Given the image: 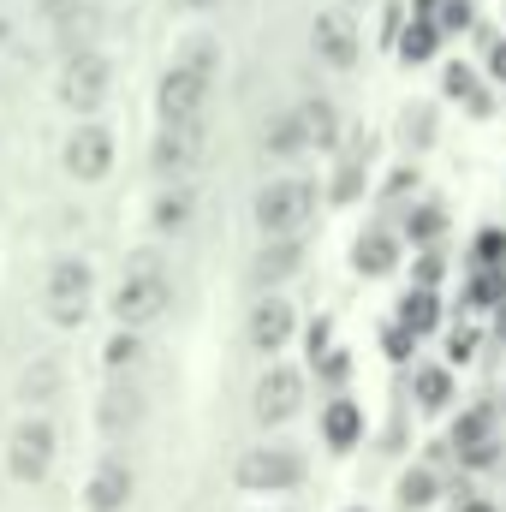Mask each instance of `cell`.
Returning <instances> with one entry per match:
<instances>
[{
  "label": "cell",
  "mask_w": 506,
  "mask_h": 512,
  "mask_svg": "<svg viewBox=\"0 0 506 512\" xmlns=\"http://www.w3.org/2000/svg\"><path fill=\"white\" fill-rule=\"evenodd\" d=\"M108 90H114V66H108L102 54H72V60H66V72H60V102H66L72 114H96V108L108 102Z\"/></svg>",
  "instance_id": "cell-6"
},
{
  "label": "cell",
  "mask_w": 506,
  "mask_h": 512,
  "mask_svg": "<svg viewBox=\"0 0 506 512\" xmlns=\"http://www.w3.org/2000/svg\"><path fill=\"white\" fill-rule=\"evenodd\" d=\"M316 215V191L304 179H268L256 191V227L262 239H298Z\"/></svg>",
  "instance_id": "cell-3"
},
{
  "label": "cell",
  "mask_w": 506,
  "mask_h": 512,
  "mask_svg": "<svg viewBox=\"0 0 506 512\" xmlns=\"http://www.w3.org/2000/svg\"><path fill=\"white\" fill-rule=\"evenodd\" d=\"M459 512H495V501H459Z\"/></svg>",
  "instance_id": "cell-37"
},
{
  "label": "cell",
  "mask_w": 506,
  "mask_h": 512,
  "mask_svg": "<svg viewBox=\"0 0 506 512\" xmlns=\"http://www.w3.org/2000/svg\"><path fill=\"white\" fill-rule=\"evenodd\" d=\"M477 262H506V233H501V227L477 233Z\"/></svg>",
  "instance_id": "cell-31"
},
{
  "label": "cell",
  "mask_w": 506,
  "mask_h": 512,
  "mask_svg": "<svg viewBox=\"0 0 506 512\" xmlns=\"http://www.w3.org/2000/svg\"><path fill=\"white\" fill-rule=\"evenodd\" d=\"M447 346H453V358L465 364V358L477 352V334H471V328H453V340H447Z\"/></svg>",
  "instance_id": "cell-35"
},
{
  "label": "cell",
  "mask_w": 506,
  "mask_h": 512,
  "mask_svg": "<svg viewBox=\"0 0 506 512\" xmlns=\"http://www.w3.org/2000/svg\"><path fill=\"white\" fill-rule=\"evenodd\" d=\"M298 120H304L310 149H334V143H340V108H334V102L310 96V102H298Z\"/></svg>",
  "instance_id": "cell-15"
},
{
  "label": "cell",
  "mask_w": 506,
  "mask_h": 512,
  "mask_svg": "<svg viewBox=\"0 0 506 512\" xmlns=\"http://www.w3.org/2000/svg\"><path fill=\"white\" fill-rule=\"evenodd\" d=\"M262 143H268V155H298V149H310V137H304V120H298V108H292V114H280L274 126L262 131Z\"/></svg>",
  "instance_id": "cell-20"
},
{
  "label": "cell",
  "mask_w": 506,
  "mask_h": 512,
  "mask_svg": "<svg viewBox=\"0 0 506 512\" xmlns=\"http://www.w3.org/2000/svg\"><path fill=\"white\" fill-rule=\"evenodd\" d=\"M310 48H316V60H328L334 72H352L358 66V24H352V12H340V6H322L316 18H310Z\"/></svg>",
  "instance_id": "cell-7"
},
{
  "label": "cell",
  "mask_w": 506,
  "mask_h": 512,
  "mask_svg": "<svg viewBox=\"0 0 506 512\" xmlns=\"http://www.w3.org/2000/svg\"><path fill=\"white\" fill-rule=\"evenodd\" d=\"M495 423H501V417H495V405H477V411H465V417H459V429H453V447L489 441V435H495Z\"/></svg>",
  "instance_id": "cell-24"
},
{
  "label": "cell",
  "mask_w": 506,
  "mask_h": 512,
  "mask_svg": "<svg viewBox=\"0 0 506 512\" xmlns=\"http://www.w3.org/2000/svg\"><path fill=\"white\" fill-rule=\"evenodd\" d=\"M352 262H358V274L381 280V274H393V262H399V239L376 227V233H364V239L352 245Z\"/></svg>",
  "instance_id": "cell-14"
},
{
  "label": "cell",
  "mask_w": 506,
  "mask_h": 512,
  "mask_svg": "<svg viewBox=\"0 0 506 512\" xmlns=\"http://www.w3.org/2000/svg\"><path fill=\"white\" fill-rule=\"evenodd\" d=\"M114 167V131L108 126H78L72 137H66V173L72 179H102Z\"/></svg>",
  "instance_id": "cell-10"
},
{
  "label": "cell",
  "mask_w": 506,
  "mask_h": 512,
  "mask_svg": "<svg viewBox=\"0 0 506 512\" xmlns=\"http://www.w3.org/2000/svg\"><path fill=\"white\" fill-rule=\"evenodd\" d=\"M298 262H304L298 239H268L256 256V280H286V274H298Z\"/></svg>",
  "instance_id": "cell-18"
},
{
  "label": "cell",
  "mask_w": 506,
  "mask_h": 512,
  "mask_svg": "<svg viewBox=\"0 0 506 512\" xmlns=\"http://www.w3.org/2000/svg\"><path fill=\"white\" fill-rule=\"evenodd\" d=\"M191 215H197L191 191H167V197H155V227H161V233H185Z\"/></svg>",
  "instance_id": "cell-21"
},
{
  "label": "cell",
  "mask_w": 506,
  "mask_h": 512,
  "mask_svg": "<svg viewBox=\"0 0 506 512\" xmlns=\"http://www.w3.org/2000/svg\"><path fill=\"white\" fill-rule=\"evenodd\" d=\"M215 72H221V48L209 36L185 42V54L167 66V78L155 90L161 120H203L209 114V96H215Z\"/></svg>",
  "instance_id": "cell-1"
},
{
  "label": "cell",
  "mask_w": 506,
  "mask_h": 512,
  "mask_svg": "<svg viewBox=\"0 0 506 512\" xmlns=\"http://www.w3.org/2000/svg\"><path fill=\"white\" fill-rule=\"evenodd\" d=\"M459 453H465V465H477V471H483V465H495V453H501V441L489 435V441H471V447H459Z\"/></svg>",
  "instance_id": "cell-32"
},
{
  "label": "cell",
  "mask_w": 506,
  "mask_h": 512,
  "mask_svg": "<svg viewBox=\"0 0 506 512\" xmlns=\"http://www.w3.org/2000/svg\"><path fill=\"white\" fill-rule=\"evenodd\" d=\"M298 483H304L298 447H251L239 459V489H298Z\"/></svg>",
  "instance_id": "cell-9"
},
{
  "label": "cell",
  "mask_w": 506,
  "mask_h": 512,
  "mask_svg": "<svg viewBox=\"0 0 506 512\" xmlns=\"http://www.w3.org/2000/svg\"><path fill=\"white\" fill-rule=\"evenodd\" d=\"M417 18H429V24L447 36V30H465V24H471V6H465V0H417Z\"/></svg>",
  "instance_id": "cell-22"
},
{
  "label": "cell",
  "mask_w": 506,
  "mask_h": 512,
  "mask_svg": "<svg viewBox=\"0 0 506 512\" xmlns=\"http://www.w3.org/2000/svg\"><path fill=\"white\" fill-rule=\"evenodd\" d=\"M447 96H459V102H471V108H477V114H483V108H489V102H483V96H477V78H471V72H465V66H453V72H447Z\"/></svg>",
  "instance_id": "cell-30"
},
{
  "label": "cell",
  "mask_w": 506,
  "mask_h": 512,
  "mask_svg": "<svg viewBox=\"0 0 506 512\" xmlns=\"http://www.w3.org/2000/svg\"><path fill=\"white\" fill-rule=\"evenodd\" d=\"M96 417H102V429H108V435H120V429H131V423L143 417V399H137L131 387H108V393H102V411H96Z\"/></svg>",
  "instance_id": "cell-19"
},
{
  "label": "cell",
  "mask_w": 506,
  "mask_h": 512,
  "mask_svg": "<svg viewBox=\"0 0 506 512\" xmlns=\"http://www.w3.org/2000/svg\"><path fill=\"white\" fill-rule=\"evenodd\" d=\"M381 346H387L393 358H411V346H417V334H411V328L399 322V328H387V340H381Z\"/></svg>",
  "instance_id": "cell-33"
},
{
  "label": "cell",
  "mask_w": 506,
  "mask_h": 512,
  "mask_svg": "<svg viewBox=\"0 0 506 512\" xmlns=\"http://www.w3.org/2000/svg\"><path fill=\"white\" fill-rule=\"evenodd\" d=\"M501 298H506V262H477L471 304H501Z\"/></svg>",
  "instance_id": "cell-25"
},
{
  "label": "cell",
  "mask_w": 506,
  "mask_h": 512,
  "mask_svg": "<svg viewBox=\"0 0 506 512\" xmlns=\"http://www.w3.org/2000/svg\"><path fill=\"white\" fill-rule=\"evenodd\" d=\"M322 435H328V447H352V441L364 435V411H358L352 399H334V405L322 411Z\"/></svg>",
  "instance_id": "cell-17"
},
{
  "label": "cell",
  "mask_w": 506,
  "mask_h": 512,
  "mask_svg": "<svg viewBox=\"0 0 506 512\" xmlns=\"http://www.w3.org/2000/svg\"><path fill=\"white\" fill-rule=\"evenodd\" d=\"M298 405H304V376H298V370L274 364V370L256 382V417H262V423H292Z\"/></svg>",
  "instance_id": "cell-11"
},
{
  "label": "cell",
  "mask_w": 506,
  "mask_h": 512,
  "mask_svg": "<svg viewBox=\"0 0 506 512\" xmlns=\"http://www.w3.org/2000/svg\"><path fill=\"white\" fill-rule=\"evenodd\" d=\"M429 495H435V477L429 471H405L399 477V501L405 507H429Z\"/></svg>",
  "instance_id": "cell-29"
},
{
  "label": "cell",
  "mask_w": 506,
  "mask_h": 512,
  "mask_svg": "<svg viewBox=\"0 0 506 512\" xmlns=\"http://www.w3.org/2000/svg\"><path fill=\"white\" fill-rule=\"evenodd\" d=\"M292 340V304L286 298H262L251 310V346L256 352H280Z\"/></svg>",
  "instance_id": "cell-12"
},
{
  "label": "cell",
  "mask_w": 506,
  "mask_h": 512,
  "mask_svg": "<svg viewBox=\"0 0 506 512\" xmlns=\"http://www.w3.org/2000/svg\"><path fill=\"white\" fill-rule=\"evenodd\" d=\"M399 322H405L411 334H429V328H441V298H435V286H417V292H405V298H399Z\"/></svg>",
  "instance_id": "cell-16"
},
{
  "label": "cell",
  "mask_w": 506,
  "mask_h": 512,
  "mask_svg": "<svg viewBox=\"0 0 506 512\" xmlns=\"http://www.w3.org/2000/svg\"><path fill=\"white\" fill-rule=\"evenodd\" d=\"M441 274H447V262H441L435 251H423V256H417V286H435Z\"/></svg>",
  "instance_id": "cell-34"
},
{
  "label": "cell",
  "mask_w": 506,
  "mask_h": 512,
  "mask_svg": "<svg viewBox=\"0 0 506 512\" xmlns=\"http://www.w3.org/2000/svg\"><path fill=\"white\" fill-rule=\"evenodd\" d=\"M185 6H197V12H209V6H221V0H185Z\"/></svg>",
  "instance_id": "cell-39"
},
{
  "label": "cell",
  "mask_w": 506,
  "mask_h": 512,
  "mask_svg": "<svg viewBox=\"0 0 506 512\" xmlns=\"http://www.w3.org/2000/svg\"><path fill=\"white\" fill-rule=\"evenodd\" d=\"M435 48H441V30H435L429 18H411V30L399 36V54H405V60H429Z\"/></svg>",
  "instance_id": "cell-23"
},
{
  "label": "cell",
  "mask_w": 506,
  "mask_h": 512,
  "mask_svg": "<svg viewBox=\"0 0 506 512\" xmlns=\"http://www.w3.org/2000/svg\"><path fill=\"white\" fill-rule=\"evenodd\" d=\"M90 512H120L131 501V471H126V459H102L96 465V477H90Z\"/></svg>",
  "instance_id": "cell-13"
},
{
  "label": "cell",
  "mask_w": 506,
  "mask_h": 512,
  "mask_svg": "<svg viewBox=\"0 0 506 512\" xmlns=\"http://www.w3.org/2000/svg\"><path fill=\"white\" fill-rule=\"evenodd\" d=\"M489 72L506 84V42H495V54H489Z\"/></svg>",
  "instance_id": "cell-36"
},
{
  "label": "cell",
  "mask_w": 506,
  "mask_h": 512,
  "mask_svg": "<svg viewBox=\"0 0 506 512\" xmlns=\"http://www.w3.org/2000/svg\"><path fill=\"white\" fill-rule=\"evenodd\" d=\"M417 405H429V411H441L447 399H453V376L447 370H417Z\"/></svg>",
  "instance_id": "cell-26"
},
{
  "label": "cell",
  "mask_w": 506,
  "mask_h": 512,
  "mask_svg": "<svg viewBox=\"0 0 506 512\" xmlns=\"http://www.w3.org/2000/svg\"><path fill=\"white\" fill-rule=\"evenodd\" d=\"M48 465H54V429H48L42 417H24V423L12 429V441H6V471H12L18 483H42Z\"/></svg>",
  "instance_id": "cell-8"
},
{
  "label": "cell",
  "mask_w": 506,
  "mask_h": 512,
  "mask_svg": "<svg viewBox=\"0 0 506 512\" xmlns=\"http://www.w3.org/2000/svg\"><path fill=\"white\" fill-rule=\"evenodd\" d=\"M441 227H447V221H441V209H429V203L405 215V233H411L417 245H429V239H441Z\"/></svg>",
  "instance_id": "cell-28"
},
{
  "label": "cell",
  "mask_w": 506,
  "mask_h": 512,
  "mask_svg": "<svg viewBox=\"0 0 506 512\" xmlns=\"http://www.w3.org/2000/svg\"><path fill=\"white\" fill-rule=\"evenodd\" d=\"M167 310H173V280L155 268V256H131L126 280H120V292H114L120 328H149V322H161Z\"/></svg>",
  "instance_id": "cell-2"
},
{
  "label": "cell",
  "mask_w": 506,
  "mask_h": 512,
  "mask_svg": "<svg viewBox=\"0 0 506 512\" xmlns=\"http://www.w3.org/2000/svg\"><path fill=\"white\" fill-rule=\"evenodd\" d=\"M108 370H137V358H143V340H137V328H120L114 340H108Z\"/></svg>",
  "instance_id": "cell-27"
},
{
  "label": "cell",
  "mask_w": 506,
  "mask_h": 512,
  "mask_svg": "<svg viewBox=\"0 0 506 512\" xmlns=\"http://www.w3.org/2000/svg\"><path fill=\"white\" fill-rule=\"evenodd\" d=\"M203 155H209V126L203 120H161L155 149H149V167L161 179H185V173L203 167Z\"/></svg>",
  "instance_id": "cell-5"
},
{
  "label": "cell",
  "mask_w": 506,
  "mask_h": 512,
  "mask_svg": "<svg viewBox=\"0 0 506 512\" xmlns=\"http://www.w3.org/2000/svg\"><path fill=\"white\" fill-rule=\"evenodd\" d=\"M495 310H501V316H495V340H506V298L495 304Z\"/></svg>",
  "instance_id": "cell-38"
},
{
  "label": "cell",
  "mask_w": 506,
  "mask_h": 512,
  "mask_svg": "<svg viewBox=\"0 0 506 512\" xmlns=\"http://www.w3.org/2000/svg\"><path fill=\"white\" fill-rule=\"evenodd\" d=\"M90 292H96V274H90V262H84V256H60V262L48 268V292H42V304H48V322H60V328H78V322L90 316Z\"/></svg>",
  "instance_id": "cell-4"
}]
</instances>
